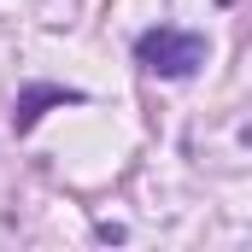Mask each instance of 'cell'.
<instances>
[{"label": "cell", "mask_w": 252, "mask_h": 252, "mask_svg": "<svg viewBox=\"0 0 252 252\" xmlns=\"http://www.w3.org/2000/svg\"><path fill=\"white\" fill-rule=\"evenodd\" d=\"M76 100H82L76 88H30V94L18 100V112H12V124H18V129H35V118H41L47 106H76Z\"/></svg>", "instance_id": "2"}, {"label": "cell", "mask_w": 252, "mask_h": 252, "mask_svg": "<svg viewBox=\"0 0 252 252\" xmlns=\"http://www.w3.org/2000/svg\"><path fill=\"white\" fill-rule=\"evenodd\" d=\"M135 59L147 64L153 76L182 82V76H193V70L205 64V41L188 35V30H147V35L135 41Z\"/></svg>", "instance_id": "1"}]
</instances>
